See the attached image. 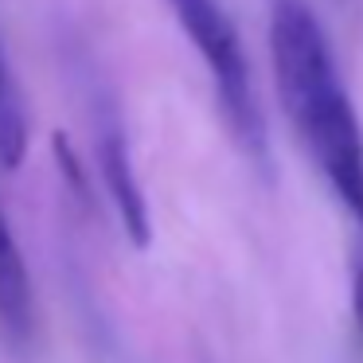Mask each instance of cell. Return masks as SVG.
Masks as SVG:
<instances>
[{
    "label": "cell",
    "instance_id": "obj_2",
    "mask_svg": "<svg viewBox=\"0 0 363 363\" xmlns=\"http://www.w3.org/2000/svg\"><path fill=\"white\" fill-rule=\"evenodd\" d=\"M168 4H172L180 28L196 43L199 59H203L207 74H211L219 110L227 118L230 133H235L238 149L254 164H266L269 160L266 118H262L258 98H254V79H250V67H246V55H242L238 28L230 24V16L223 12L219 0H168Z\"/></svg>",
    "mask_w": 363,
    "mask_h": 363
},
{
    "label": "cell",
    "instance_id": "obj_4",
    "mask_svg": "<svg viewBox=\"0 0 363 363\" xmlns=\"http://www.w3.org/2000/svg\"><path fill=\"white\" fill-rule=\"evenodd\" d=\"M0 320L12 332H24L32 320V285H28V269L4 207H0Z\"/></svg>",
    "mask_w": 363,
    "mask_h": 363
},
{
    "label": "cell",
    "instance_id": "obj_6",
    "mask_svg": "<svg viewBox=\"0 0 363 363\" xmlns=\"http://www.w3.org/2000/svg\"><path fill=\"white\" fill-rule=\"evenodd\" d=\"M51 149H55V160H59V168H63L67 184H71L79 196H86V172H82L79 157H74V149H71V141H67L63 133H55V137H51Z\"/></svg>",
    "mask_w": 363,
    "mask_h": 363
},
{
    "label": "cell",
    "instance_id": "obj_8",
    "mask_svg": "<svg viewBox=\"0 0 363 363\" xmlns=\"http://www.w3.org/2000/svg\"><path fill=\"white\" fill-rule=\"evenodd\" d=\"M9 86H12V82H9V71H4V59H0V94H4Z\"/></svg>",
    "mask_w": 363,
    "mask_h": 363
},
{
    "label": "cell",
    "instance_id": "obj_5",
    "mask_svg": "<svg viewBox=\"0 0 363 363\" xmlns=\"http://www.w3.org/2000/svg\"><path fill=\"white\" fill-rule=\"evenodd\" d=\"M28 152V113L24 102H20L16 90H4L0 94V168H20Z\"/></svg>",
    "mask_w": 363,
    "mask_h": 363
},
{
    "label": "cell",
    "instance_id": "obj_3",
    "mask_svg": "<svg viewBox=\"0 0 363 363\" xmlns=\"http://www.w3.org/2000/svg\"><path fill=\"white\" fill-rule=\"evenodd\" d=\"M98 168H102L106 191H110L113 207H118V219L125 227L129 242L137 250L152 242V223H149V203H145V191L137 184L133 160H129V145H125V129L113 113H106L102 125H98Z\"/></svg>",
    "mask_w": 363,
    "mask_h": 363
},
{
    "label": "cell",
    "instance_id": "obj_1",
    "mask_svg": "<svg viewBox=\"0 0 363 363\" xmlns=\"http://www.w3.org/2000/svg\"><path fill=\"white\" fill-rule=\"evenodd\" d=\"M266 9L269 59L285 118L363 230V129L352 98L336 79L324 28L308 0H266Z\"/></svg>",
    "mask_w": 363,
    "mask_h": 363
},
{
    "label": "cell",
    "instance_id": "obj_7",
    "mask_svg": "<svg viewBox=\"0 0 363 363\" xmlns=\"http://www.w3.org/2000/svg\"><path fill=\"white\" fill-rule=\"evenodd\" d=\"M352 316H355V328L363 336V258L352 262Z\"/></svg>",
    "mask_w": 363,
    "mask_h": 363
}]
</instances>
